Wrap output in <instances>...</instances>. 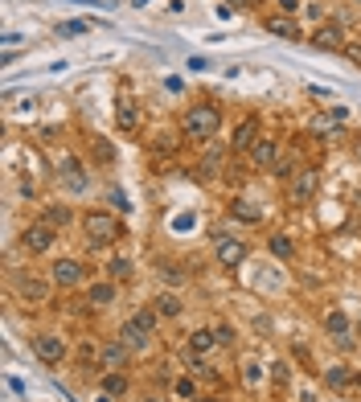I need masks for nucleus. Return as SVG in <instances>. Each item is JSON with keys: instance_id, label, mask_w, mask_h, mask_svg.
I'll list each match as a JSON object with an SVG mask.
<instances>
[{"instance_id": "f257e3e1", "label": "nucleus", "mask_w": 361, "mask_h": 402, "mask_svg": "<svg viewBox=\"0 0 361 402\" xmlns=\"http://www.w3.org/2000/svg\"><path fill=\"white\" fill-rule=\"evenodd\" d=\"M180 132L189 135V140H214V135L222 132V111L214 103H193L185 111V119H180Z\"/></svg>"}, {"instance_id": "f03ea898", "label": "nucleus", "mask_w": 361, "mask_h": 402, "mask_svg": "<svg viewBox=\"0 0 361 402\" xmlns=\"http://www.w3.org/2000/svg\"><path fill=\"white\" fill-rule=\"evenodd\" d=\"M83 234H87V242L94 251L99 246H115L124 238V222L115 214H107V210H90L87 218H83Z\"/></svg>"}, {"instance_id": "7ed1b4c3", "label": "nucleus", "mask_w": 361, "mask_h": 402, "mask_svg": "<svg viewBox=\"0 0 361 402\" xmlns=\"http://www.w3.org/2000/svg\"><path fill=\"white\" fill-rule=\"evenodd\" d=\"M320 189V173L316 169H300L296 177L287 181V206H308Z\"/></svg>"}, {"instance_id": "20e7f679", "label": "nucleus", "mask_w": 361, "mask_h": 402, "mask_svg": "<svg viewBox=\"0 0 361 402\" xmlns=\"http://www.w3.org/2000/svg\"><path fill=\"white\" fill-rule=\"evenodd\" d=\"M53 242H58V226H49L45 218L42 222H29L25 226V234H21V246H25L29 255H45Z\"/></svg>"}, {"instance_id": "39448f33", "label": "nucleus", "mask_w": 361, "mask_h": 402, "mask_svg": "<svg viewBox=\"0 0 361 402\" xmlns=\"http://www.w3.org/2000/svg\"><path fill=\"white\" fill-rule=\"evenodd\" d=\"M33 353H37L45 365H62L70 349H66V341H62L58 333H37V337H33Z\"/></svg>"}, {"instance_id": "423d86ee", "label": "nucleus", "mask_w": 361, "mask_h": 402, "mask_svg": "<svg viewBox=\"0 0 361 402\" xmlns=\"http://www.w3.org/2000/svg\"><path fill=\"white\" fill-rule=\"evenodd\" d=\"M214 255H218V263H222V267H242V263H246V246H242L234 234H218Z\"/></svg>"}, {"instance_id": "0eeeda50", "label": "nucleus", "mask_w": 361, "mask_h": 402, "mask_svg": "<svg viewBox=\"0 0 361 402\" xmlns=\"http://www.w3.org/2000/svg\"><path fill=\"white\" fill-rule=\"evenodd\" d=\"M49 279H53L58 287H78V283H83V263H78V259H58V263L49 267Z\"/></svg>"}, {"instance_id": "6e6552de", "label": "nucleus", "mask_w": 361, "mask_h": 402, "mask_svg": "<svg viewBox=\"0 0 361 402\" xmlns=\"http://www.w3.org/2000/svg\"><path fill=\"white\" fill-rule=\"evenodd\" d=\"M312 45L316 49H345V29L337 21H320L312 33Z\"/></svg>"}, {"instance_id": "1a4fd4ad", "label": "nucleus", "mask_w": 361, "mask_h": 402, "mask_svg": "<svg viewBox=\"0 0 361 402\" xmlns=\"http://www.w3.org/2000/svg\"><path fill=\"white\" fill-rule=\"evenodd\" d=\"M17 296L29 300V304H45V300H49V283L37 279V275H21V279H17Z\"/></svg>"}, {"instance_id": "9d476101", "label": "nucleus", "mask_w": 361, "mask_h": 402, "mask_svg": "<svg viewBox=\"0 0 361 402\" xmlns=\"http://www.w3.org/2000/svg\"><path fill=\"white\" fill-rule=\"evenodd\" d=\"M324 386L337 390V394H345V390L358 386V374H353L349 365H328V369H324Z\"/></svg>"}, {"instance_id": "9b49d317", "label": "nucleus", "mask_w": 361, "mask_h": 402, "mask_svg": "<svg viewBox=\"0 0 361 402\" xmlns=\"http://www.w3.org/2000/svg\"><path fill=\"white\" fill-rule=\"evenodd\" d=\"M99 365H107V369H128V365H132V349H128L124 341L103 345V349H99Z\"/></svg>"}, {"instance_id": "f8f14e48", "label": "nucleus", "mask_w": 361, "mask_h": 402, "mask_svg": "<svg viewBox=\"0 0 361 402\" xmlns=\"http://www.w3.org/2000/svg\"><path fill=\"white\" fill-rule=\"evenodd\" d=\"M275 160H279V144L275 140H255L251 144V165L255 169H271Z\"/></svg>"}, {"instance_id": "ddd939ff", "label": "nucleus", "mask_w": 361, "mask_h": 402, "mask_svg": "<svg viewBox=\"0 0 361 402\" xmlns=\"http://www.w3.org/2000/svg\"><path fill=\"white\" fill-rule=\"evenodd\" d=\"M230 214H234L238 222H251V226L263 222V206L251 201V197H234V201H230Z\"/></svg>"}, {"instance_id": "4468645a", "label": "nucleus", "mask_w": 361, "mask_h": 402, "mask_svg": "<svg viewBox=\"0 0 361 402\" xmlns=\"http://www.w3.org/2000/svg\"><path fill=\"white\" fill-rule=\"evenodd\" d=\"M267 33L283 37V42H300V25H296V17H283V12L267 17Z\"/></svg>"}, {"instance_id": "2eb2a0df", "label": "nucleus", "mask_w": 361, "mask_h": 402, "mask_svg": "<svg viewBox=\"0 0 361 402\" xmlns=\"http://www.w3.org/2000/svg\"><path fill=\"white\" fill-rule=\"evenodd\" d=\"M119 341H124V345H128L132 353H144L152 337H148V333H144V328H140L135 320H124V328H119Z\"/></svg>"}, {"instance_id": "dca6fc26", "label": "nucleus", "mask_w": 361, "mask_h": 402, "mask_svg": "<svg viewBox=\"0 0 361 402\" xmlns=\"http://www.w3.org/2000/svg\"><path fill=\"white\" fill-rule=\"evenodd\" d=\"M115 124H119L124 132H140V107H135V99H119V107H115Z\"/></svg>"}, {"instance_id": "f3484780", "label": "nucleus", "mask_w": 361, "mask_h": 402, "mask_svg": "<svg viewBox=\"0 0 361 402\" xmlns=\"http://www.w3.org/2000/svg\"><path fill=\"white\" fill-rule=\"evenodd\" d=\"M324 333H328V337H337L341 345H349V337H345V333H349V316L341 312V308H333V312L324 316Z\"/></svg>"}, {"instance_id": "a211bd4d", "label": "nucleus", "mask_w": 361, "mask_h": 402, "mask_svg": "<svg viewBox=\"0 0 361 402\" xmlns=\"http://www.w3.org/2000/svg\"><path fill=\"white\" fill-rule=\"evenodd\" d=\"M255 140H259V119L251 115V119H242V124H238V132H234V148H238V152H251V144H255Z\"/></svg>"}, {"instance_id": "6ab92c4d", "label": "nucleus", "mask_w": 361, "mask_h": 402, "mask_svg": "<svg viewBox=\"0 0 361 402\" xmlns=\"http://www.w3.org/2000/svg\"><path fill=\"white\" fill-rule=\"evenodd\" d=\"M214 345H218V337H214V328H197V333L189 337V353H193V358H201V353H210Z\"/></svg>"}, {"instance_id": "aec40b11", "label": "nucleus", "mask_w": 361, "mask_h": 402, "mask_svg": "<svg viewBox=\"0 0 361 402\" xmlns=\"http://www.w3.org/2000/svg\"><path fill=\"white\" fill-rule=\"evenodd\" d=\"M99 386H103V394H128V374L124 369H107L99 378Z\"/></svg>"}, {"instance_id": "412c9836", "label": "nucleus", "mask_w": 361, "mask_h": 402, "mask_svg": "<svg viewBox=\"0 0 361 402\" xmlns=\"http://www.w3.org/2000/svg\"><path fill=\"white\" fill-rule=\"evenodd\" d=\"M87 300H90V304H99V308H107V304L115 300V279H103V283H90Z\"/></svg>"}, {"instance_id": "4be33fe9", "label": "nucleus", "mask_w": 361, "mask_h": 402, "mask_svg": "<svg viewBox=\"0 0 361 402\" xmlns=\"http://www.w3.org/2000/svg\"><path fill=\"white\" fill-rule=\"evenodd\" d=\"M156 275H165V279H169L173 287H177V283H185V279H189V275L180 271V263H177V259H160V263H156Z\"/></svg>"}, {"instance_id": "5701e85b", "label": "nucleus", "mask_w": 361, "mask_h": 402, "mask_svg": "<svg viewBox=\"0 0 361 402\" xmlns=\"http://www.w3.org/2000/svg\"><path fill=\"white\" fill-rule=\"evenodd\" d=\"M70 218H74V214H70V206H66V201H53V206L45 210V222H49V226H58V230H62V226L70 222Z\"/></svg>"}, {"instance_id": "b1692460", "label": "nucleus", "mask_w": 361, "mask_h": 402, "mask_svg": "<svg viewBox=\"0 0 361 402\" xmlns=\"http://www.w3.org/2000/svg\"><path fill=\"white\" fill-rule=\"evenodd\" d=\"M271 255H275V259H292V255H296V242H292L287 234H271Z\"/></svg>"}, {"instance_id": "393cba45", "label": "nucleus", "mask_w": 361, "mask_h": 402, "mask_svg": "<svg viewBox=\"0 0 361 402\" xmlns=\"http://www.w3.org/2000/svg\"><path fill=\"white\" fill-rule=\"evenodd\" d=\"M107 275H111L115 283H124V279H132V259H124V255H115V259L107 263Z\"/></svg>"}, {"instance_id": "a878e982", "label": "nucleus", "mask_w": 361, "mask_h": 402, "mask_svg": "<svg viewBox=\"0 0 361 402\" xmlns=\"http://www.w3.org/2000/svg\"><path fill=\"white\" fill-rule=\"evenodd\" d=\"M132 320L140 324V328H144V333H148V337H152V333L160 328V312H156V308H140V312H135Z\"/></svg>"}, {"instance_id": "bb28decb", "label": "nucleus", "mask_w": 361, "mask_h": 402, "mask_svg": "<svg viewBox=\"0 0 361 402\" xmlns=\"http://www.w3.org/2000/svg\"><path fill=\"white\" fill-rule=\"evenodd\" d=\"M156 312L160 316H180V300L173 292H160V296H156Z\"/></svg>"}, {"instance_id": "cd10ccee", "label": "nucleus", "mask_w": 361, "mask_h": 402, "mask_svg": "<svg viewBox=\"0 0 361 402\" xmlns=\"http://www.w3.org/2000/svg\"><path fill=\"white\" fill-rule=\"evenodd\" d=\"M90 33V21H62L58 25V37H83Z\"/></svg>"}, {"instance_id": "c85d7f7f", "label": "nucleus", "mask_w": 361, "mask_h": 402, "mask_svg": "<svg viewBox=\"0 0 361 402\" xmlns=\"http://www.w3.org/2000/svg\"><path fill=\"white\" fill-rule=\"evenodd\" d=\"M173 394L185 402H193L197 399V382H193V378H177V382H173Z\"/></svg>"}, {"instance_id": "c756f323", "label": "nucleus", "mask_w": 361, "mask_h": 402, "mask_svg": "<svg viewBox=\"0 0 361 402\" xmlns=\"http://www.w3.org/2000/svg\"><path fill=\"white\" fill-rule=\"evenodd\" d=\"M90 148H94V156H99L103 165H107V160H115V148H111L103 135H94V140H90Z\"/></svg>"}, {"instance_id": "7c9ffc66", "label": "nucleus", "mask_w": 361, "mask_h": 402, "mask_svg": "<svg viewBox=\"0 0 361 402\" xmlns=\"http://www.w3.org/2000/svg\"><path fill=\"white\" fill-rule=\"evenodd\" d=\"M271 173H275V177H296L300 169H296V160H292V156H279V160L271 165Z\"/></svg>"}, {"instance_id": "2f4dec72", "label": "nucleus", "mask_w": 361, "mask_h": 402, "mask_svg": "<svg viewBox=\"0 0 361 402\" xmlns=\"http://www.w3.org/2000/svg\"><path fill=\"white\" fill-rule=\"evenodd\" d=\"M180 135L177 132H160V140H156V152H177Z\"/></svg>"}, {"instance_id": "473e14b6", "label": "nucleus", "mask_w": 361, "mask_h": 402, "mask_svg": "<svg viewBox=\"0 0 361 402\" xmlns=\"http://www.w3.org/2000/svg\"><path fill=\"white\" fill-rule=\"evenodd\" d=\"M62 185H66L70 193H83V189H87V173L78 169V173H70V177H62Z\"/></svg>"}, {"instance_id": "72a5a7b5", "label": "nucleus", "mask_w": 361, "mask_h": 402, "mask_svg": "<svg viewBox=\"0 0 361 402\" xmlns=\"http://www.w3.org/2000/svg\"><path fill=\"white\" fill-rule=\"evenodd\" d=\"M218 165H222V152H210V156L201 160V177H214V173H218Z\"/></svg>"}, {"instance_id": "f704fd0d", "label": "nucleus", "mask_w": 361, "mask_h": 402, "mask_svg": "<svg viewBox=\"0 0 361 402\" xmlns=\"http://www.w3.org/2000/svg\"><path fill=\"white\" fill-rule=\"evenodd\" d=\"M214 337H218V345H234V328L230 324H214Z\"/></svg>"}, {"instance_id": "c9c22d12", "label": "nucleus", "mask_w": 361, "mask_h": 402, "mask_svg": "<svg viewBox=\"0 0 361 402\" xmlns=\"http://www.w3.org/2000/svg\"><path fill=\"white\" fill-rule=\"evenodd\" d=\"M275 4H279L283 17H296V12H300V0H275Z\"/></svg>"}, {"instance_id": "e433bc0d", "label": "nucleus", "mask_w": 361, "mask_h": 402, "mask_svg": "<svg viewBox=\"0 0 361 402\" xmlns=\"http://www.w3.org/2000/svg\"><path fill=\"white\" fill-rule=\"evenodd\" d=\"M304 12H308V17H312L316 25H320V21H324V8H320V4H308V8H304Z\"/></svg>"}, {"instance_id": "4c0bfd02", "label": "nucleus", "mask_w": 361, "mask_h": 402, "mask_svg": "<svg viewBox=\"0 0 361 402\" xmlns=\"http://www.w3.org/2000/svg\"><path fill=\"white\" fill-rule=\"evenodd\" d=\"M230 4H238V8H251V4H255V0H230Z\"/></svg>"}, {"instance_id": "58836bf2", "label": "nucleus", "mask_w": 361, "mask_h": 402, "mask_svg": "<svg viewBox=\"0 0 361 402\" xmlns=\"http://www.w3.org/2000/svg\"><path fill=\"white\" fill-rule=\"evenodd\" d=\"M193 402H218V399H193Z\"/></svg>"}, {"instance_id": "ea45409f", "label": "nucleus", "mask_w": 361, "mask_h": 402, "mask_svg": "<svg viewBox=\"0 0 361 402\" xmlns=\"http://www.w3.org/2000/svg\"><path fill=\"white\" fill-rule=\"evenodd\" d=\"M358 156H361V148H358Z\"/></svg>"}, {"instance_id": "a19ab883", "label": "nucleus", "mask_w": 361, "mask_h": 402, "mask_svg": "<svg viewBox=\"0 0 361 402\" xmlns=\"http://www.w3.org/2000/svg\"><path fill=\"white\" fill-rule=\"evenodd\" d=\"M358 4H361V0H358Z\"/></svg>"}]
</instances>
